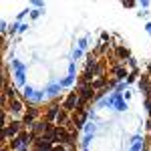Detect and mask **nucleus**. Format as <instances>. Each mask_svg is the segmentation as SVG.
Returning <instances> with one entry per match:
<instances>
[{
  "mask_svg": "<svg viewBox=\"0 0 151 151\" xmlns=\"http://www.w3.org/2000/svg\"><path fill=\"white\" fill-rule=\"evenodd\" d=\"M77 93H79V107H85L87 105V101H91L93 99V85L89 83V85H79V89H77Z\"/></svg>",
  "mask_w": 151,
  "mask_h": 151,
  "instance_id": "f257e3e1",
  "label": "nucleus"
},
{
  "mask_svg": "<svg viewBox=\"0 0 151 151\" xmlns=\"http://www.w3.org/2000/svg\"><path fill=\"white\" fill-rule=\"evenodd\" d=\"M111 70H113V75H115V81L125 79V77H127V69H125V65H113V67H111Z\"/></svg>",
  "mask_w": 151,
  "mask_h": 151,
  "instance_id": "6e6552de",
  "label": "nucleus"
},
{
  "mask_svg": "<svg viewBox=\"0 0 151 151\" xmlns=\"http://www.w3.org/2000/svg\"><path fill=\"white\" fill-rule=\"evenodd\" d=\"M115 57L117 60H125V58H131V55H129V48L123 47V45H117L115 47Z\"/></svg>",
  "mask_w": 151,
  "mask_h": 151,
  "instance_id": "0eeeda50",
  "label": "nucleus"
},
{
  "mask_svg": "<svg viewBox=\"0 0 151 151\" xmlns=\"http://www.w3.org/2000/svg\"><path fill=\"white\" fill-rule=\"evenodd\" d=\"M24 123H20V121H12V123H8L6 127H4V137L6 139H10V137H16V135H20V129H22Z\"/></svg>",
  "mask_w": 151,
  "mask_h": 151,
  "instance_id": "f03ea898",
  "label": "nucleus"
},
{
  "mask_svg": "<svg viewBox=\"0 0 151 151\" xmlns=\"http://www.w3.org/2000/svg\"><path fill=\"white\" fill-rule=\"evenodd\" d=\"M77 107H79V93L75 91V93H69V97L65 99L63 109H65V111H75Z\"/></svg>",
  "mask_w": 151,
  "mask_h": 151,
  "instance_id": "7ed1b4c3",
  "label": "nucleus"
},
{
  "mask_svg": "<svg viewBox=\"0 0 151 151\" xmlns=\"http://www.w3.org/2000/svg\"><path fill=\"white\" fill-rule=\"evenodd\" d=\"M52 151H65V147H63V145H55V147H52Z\"/></svg>",
  "mask_w": 151,
  "mask_h": 151,
  "instance_id": "f8f14e48",
  "label": "nucleus"
},
{
  "mask_svg": "<svg viewBox=\"0 0 151 151\" xmlns=\"http://www.w3.org/2000/svg\"><path fill=\"white\" fill-rule=\"evenodd\" d=\"M35 151H52V141L40 137L38 141H35Z\"/></svg>",
  "mask_w": 151,
  "mask_h": 151,
  "instance_id": "39448f33",
  "label": "nucleus"
},
{
  "mask_svg": "<svg viewBox=\"0 0 151 151\" xmlns=\"http://www.w3.org/2000/svg\"><path fill=\"white\" fill-rule=\"evenodd\" d=\"M36 115H38V109H36V107H30V109H28V111L24 113L22 123H24V125H35V123H36V121H35Z\"/></svg>",
  "mask_w": 151,
  "mask_h": 151,
  "instance_id": "20e7f679",
  "label": "nucleus"
},
{
  "mask_svg": "<svg viewBox=\"0 0 151 151\" xmlns=\"http://www.w3.org/2000/svg\"><path fill=\"white\" fill-rule=\"evenodd\" d=\"M91 85H93V89H95V91H97V89H103L105 85H107V77H105V75H101V77H99V79H95V81L91 83Z\"/></svg>",
  "mask_w": 151,
  "mask_h": 151,
  "instance_id": "9d476101",
  "label": "nucleus"
},
{
  "mask_svg": "<svg viewBox=\"0 0 151 151\" xmlns=\"http://www.w3.org/2000/svg\"><path fill=\"white\" fill-rule=\"evenodd\" d=\"M149 79H151L149 75H143V77H141L139 85H141V89H143V91H147V89H149V87H151V81H149Z\"/></svg>",
  "mask_w": 151,
  "mask_h": 151,
  "instance_id": "9b49d317",
  "label": "nucleus"
},
{
  "mask_svg": "<svg viewBox=\"0 0 151 151\" xmlns=\"http://www.w3.org/2000/svg\"><path fill=\"white\" fill-rule=\"evenodd\" d=\"M60 113V109H58V103H52L50 107L47 109V117L48 119H57V115Z\"/></svg>",
  "mask_w": 151,
  "mask_h": 151,
  "instance_id": "1a4fd4ad",
  "label": "nucleus"
},
{
  "mask_svg": "<svg viewBox=\"0 0 151 151\" xmlns=\"http://www.w3.org/2000/svg\"><path fill=\"white\" fill-rule=\"evenodd\" d=\"M55 121H57L58 127H67V125L70 123V121H69V111H65V109L60 107V113L57 115V119H55Z\"/></svg>",
  "mask_w": 151,
  "mask_h": 151,
  "instance_id": "423d86ee",
  "label": "nucleus"
}]
</instances>
